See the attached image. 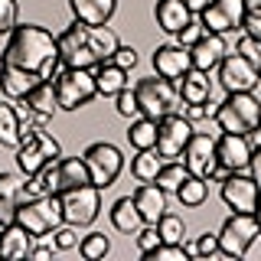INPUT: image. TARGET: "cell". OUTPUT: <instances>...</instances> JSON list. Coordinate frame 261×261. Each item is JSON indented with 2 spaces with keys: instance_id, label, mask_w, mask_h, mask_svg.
I'll use <instances>...</instances> for the list:
<instances>
[{
  "instance_id": "obj_1",
  "label": "cell",
  "mask_w": 261,
  "mask_h": 261,
  "mask_svg": "<svg viewBox=\"0 0 261 261\" xmlns=\"http://www.w3.org/2000/svg\"><path fill=\"white\" fill-rule=\"evenodd\" d=\"M4 65L33 72L39 79H56L62 69V53H59V36H53L39 23H16L10 39L4 46Z\"/></svg>"
},
{
  "instance_id": "obj_2",
  "label": "cell",
  "mask_w": 261,
  "mask_h": 261,
  "mask_svg": "<svg viewBox=\"0 0 261 261\" xmlns=\"http://www.w3.org/2000/svg\"><path fill=\"white\" fill-rule=\"evenodd\" d=\"M13 219L23 228H30L36 239H49V235L65 222V216H62V196L59 193L30 196V199L16 202V216Z\"/></svg>"
},
{
  "instance_id": "obj_3",
  "label": "cell",
  "mask_w": 261,
  "mask_h": 261,
  "mask_svg": "<svg viewBox=\"0 0 261 261\" xmlns=\"http://www.w3.org/2000/svg\"><path fill=\"white\" fill-rule=\"evenodd\" d=\"M212 121L228 134H251L261 124V98L255 92H228L222 105H216Z\"/></svg>"
},
{
  "instance_id": "obj_4",
  "label": "cell",
  "mask_w": 261,
  "mask_h": 261,
  "mask_svg": "<svg viewBox=\"0 0 261 261\" xmlns=\"http://www.w3.org/2000/svg\"><path fill=\"white\" fill-rule=\"evenodd\" d=\"M134 95H137V108H141V114H147V118H153V121L173 114L179 105H183L179 85L173 79H163V75L141 79L134 85Z\"/></svg>"
},
{
  "instance_id": "obj_5",
  "label": "cell",
  "mask_w": 261,
  "mask_h": 261,
  "mask_svg": "<svg viewBox=\"0 0 261 261\" xmlns=\"http://www.w3.org/2000/svg\"><path fill=\"white\" fill-rule=\"evenodd\" d=\"M258 235H261V225H258L255 212H232L222 222V228H219V255L245 258Z\"/></svg>"
},
{
  "instance_id": "obj_6",
  "label": "cell",
  "mask_w": 261,
  "mask_h": 261,
  "mask_svg": "<svg viewBox=\"0 0 261 261\" xmlns=\"http://www.w3.org/2000/svg\"><path fill=\"white\" fill-rule=\"evenodd\" d=\"M56 95H59V108L62 111H79L98 95L95 85V69H69L62 65L56 75Z\"/></svg>"
},
{
  "instance_id": "obj_7",
  "label": "cell",
  "mask_w": 261,
  "mask_h": 261,
  "mask_svg": "<svg viewBox=\"0 0 261 261\" xmlns=\"http://www.w3.org/2000/svg\"><path fill=\"white\" fill-rule=\"evenodd\" d=\"M59 157H62V144L56 141L46 127H33L20 141V147H16V167L27 176H33L36 170H43L46 163H53Z\"/></svg>"
},
{
  "instance_id": "obj_8",
  "label": "cell",
  "mask_w": 261,
  "mask_h": 261,
  "mask_svg": "<svg viewBox=\"0 0 261 261\" xmlns=\"http://www.w3.org/2000/svg\"><path fill=\"white\" fill-rule=\"evenodd\" d=\"M82 160H85L88 173H92V183L101 186V190L114 186V179L121 176V170H124V153L108 141H95L92 147H85Z\"/></svg>"
},
{
  "instance_id": "obj_9",
  "label": "cell",
  "mask_w": 261,
  "mask_h": 261,
  "mask_svg": "<svg viewBox=\"0 0 261 261\" xmlns=\"http://www.w3.org/2000/svg\"><path fill=\"white\" fill-rule=\"evenodd\" d=\"M98 212H101V186L85 183V186H79V190L62 193V216H65V222L85 228V225H92L98 219Z\"/></svg>"
},
{
  "instance_id": "obj_10",
  "label": "cell",
  "mask_w": 261,
  "mask_h": 261,
  "mask_svg": "<svg viewBox=\"0 0 261 261\" xmlns=\"http://www.w3.org/2000/svg\"><path fill=\"white\" fill-rule=\"evenodd\" d=\"M193 137V121L186 114H167L157 121V153L163 160H179Z\"/></svg>"
},
{
  "instance_id": "obj_11",
  "label": "cell",
  "mask_w": 261,
  "mask_h": 261,
  "mask_svg": "<svg viewBox=\"0 0 261 261\" xmlns=\"http://www.w3.org/2000/svg\"><path fill=\"white\" fill-rule=\"evenodd\" d=\"M88 23L72 20L69 27L59 33V53H62V65L69 69H95V53L88 49Z\"/></svg>"
},
{
  "instance_id": "obj_12",
  "label": "cell",
  "mask_w": 261,
  "mask_h": 261,
  "mask_svg": "<svg viewBox=\"0 0 261 261\" xmlns=\"http://www.w3.org/2000/svg\"><path fill=\"white\" fill-rule=\"evenodd\" d=\"M219 82L225 92H255L261 85L258 65L245 59L242 53H225V59L219 62Z\"/></svg>"
},
{
  "instance_id": "obj_13",
  "label": "cell",
  "mask_w": 261,
  "mask_h": 261,
  "mask_svg": "<svg viewBox=\"0 0 261 261\" xmlns=\"http://www.w3.org/2000/svg\"><path fill=\"white\" fill-rule=\"evenodd\" d=\"M245 20V0H209V7L199 13V23L206 27V33H228L242 30Z\"/></svg>"
},
{
  "instance_id": "obj_14",
  "label": "cell",
  "mask_w": 261,
  "mask_h": 261,
  "mask_svg": "<svg viewBox=\"0 0 261 261\" xmlns=\"http://www.w3.org/2000/svg\"><path fill=\"white\" fill-rule=\"evenodd\" d=\"M183 163H186V170H190V176H202V179H209L212 173H216V167H219L216 137L193 130L190 144H186V150H183Z\"/></svg>"
},
{
  "instance_id": "obj_15",
  "label": "cell",
  "mask_w": 261,
  "mask_h": 261,
  "mask_svg": "<svg viewBox=\"0 0 261 261\" xmlns=\"http://www.w3.org/2000/svg\"><path fill=\"white\" fill-rule=\"evenodd\" d=\"M258 196H261V186L255 183L251 173H232L222 183V202L232 212H255L258 209Z\"/></svg>"
},
{
  "instance_id": "obj_16",
  "label": "cell",
  "mask_w": 261,
  "mask_h": 261,
  "mask_svg": "<svg viewBox=\"0 0 261 261\" xmlns=\"http://www.w3.org/2000/svg\"><path fill=\"white\" fill-rule=\"evenodd\" d=\"M190 69H193L190 46H179V43H163V46L153 49V72H157V75L179 82V79H183Z\"/></svg>"
},
{
  "instance_id": "obj_17",
  "label": "cell",
  "mask_w": 261,
  "mask_h": 261,
  "mask_svg": "<svg viewBox=\"0 0 261 261\" xmlns=\"http://www.w3.org/2000/svg\"><path fill=\"white\" fill-rule=\"evenodd\" d=\"M216 153H219V163H222V167H228L232 173H239V170H248L255 147H251L248 134H228V130H222V134L216 137Z\"/></svg>"
},
{
  "instance_id": "obj_18",
  "label": "cell",
  "mask_w": 261,
  "mask_h": 261,
  "mask_svg": "<svg viewBox=\"0 0 261 261\" xmlns=\"http://www.w3.org/2000/svg\"><path fill=\"white\" fill-rule=\"evenodd\" d=\"M225 53H228V39L222 36V33H202L199 43L190 46L193 69H202V72L219 69V62L225 59Z\"/></svg>"
},
{
  "instance_id": "obj_19",
  "label": "cell",
  "mask_w": 261,
  "mask_h": 261,
  "mask_svg": "<svg viewBox=\"0 0 261 261\" xmlns=\"http://www.w3.org/2000/svg\"><path fill=\"white\" fill-rule=\"evenodd\" d=\"M33 242H36V235H33L30 228H23V225L13 219L10 225H4V228H0V258H4V261L30 258Z\"/></svg>"
},
{
  "instance_id": "obj_20",
  "label": "cell",
  "mask_w": 261,
  "mask_h": 261,
  "mask_svg": "<svg viewBox=\"0 0 261 261\" xmlns=\"http://www.w3.org/2000/svg\"><path fill=\"white\" fill-rule=\"evenodd\" d=\"M69 10L88 27H108L111 16L118 13V0H69Z\"/></svg>"
},
{
  "instance_id": "obj_21",
  "label": "cell",
  "mask_w": 261,
  "mask_h": 261,
  "mask_svg": "<svg viewBox=\"0 0 261 261\" xmlns=\"http://www.w3.org/2000/svg\"><path fill=\"white\" fill-rule=\"evenodd\" d=\"M23 101L30 105L33 111H36V118H39V124H49L53 121V114L59 111V95H56V79H43L39 85H33L30 88V95L23 98Z\"/></svg>"
},
{
  "instance_id": "obj_22",
  "label": "cell",
  "mask_w": 261,
  "mask_h": 261,
  "mask_svg": "<svg viewBox=\"0 0 261 261\" xmlns=\"http://www.w3.org/2000/svg\"><path fill=\"white\" fill-rule=\"evenodd\" d=\"M85 183H92V173H88L82 157H59L56 160V193L59 196L69 190H79Z\"/></svg>"
},
{
  "instance_id": "obj_23",
  "label": "cell",
  "mask_w": 261,
  "mask_h": 261,
  "mask_svg": "<svg viewBox=\"0 0 261 261\" xmlns=\"http://www.w3.org/2000/svg\"><path fill=\"white\" fill-rule=\"evenodd\" d=\"M153 20H157V27L163 33L176 36V33L193 20V13H190V7H186V0H157V7H153Z\"/></svg>"
},
{
  "instance_id": "obj_24",
  "label": "cell",
  "mask_w": 261,
  "mask_h": 261,
  "mask_svg": "<svg viewBox=\"0 0 261 261\" xmlns=\"http://www.w3.org/2000/svg\"><path fill=\"white\" fill-rule=\"evenodd\" d=\"M108 216H111V225L118 228V232H124V235H137L147 225L144 216H141V209H137V202H134V196H121V199H114L111 209H108Z\"/></svg>"
},
{
  "instance_id": "obj_25",
  "label": "cell",
  "mask_w": 261,
  "mask_h": 261,
  "mask_svg": "<svg viewBox=\"0 0 261 261\" xmlns=\"http://www.w3.org/2000/svg\"><path fill=\"white\" fill-rule=\"evenodd\" d=\"M134 202H137V209H141L147 225H157L160 216L167 212V193H163L157 183H141L134 190Z\"/></svg>"
},
{
  "instance_id": "obj_26",
  "label": "cell",
  "mask_w": 261,
  "mask_h": 261,
  "mask_svg": "<svg viewBox=\"0 0 261 261\" xmlns=\"http://www.w3.org/2000/svg\"><path fill=\"white\" fill-rule=\"evenodd\" d=\"M39 75H33V72H23V69H13V65H4L0 69V92L4 98H10V101H20V98L30 95L33 85H39Z\"/></svg>"
},
{
  "instance_id": "obj_27",
  "label": "cell",
  "mask_w": 261,
  "mask_h": 261,
  "mask_svg": "<svg viewBox=\"0 0 261 261\" xmlns=\"http://www.w3.org/2000/svg\"><path fill=\"white\" fill-rule=\"evenodd\" d=\"M176 85H179V95H183L186 105H202V101L212 98V79H209V72H202V69H190Z\"/></svg>"
},
{
  "instance_id": "obj_28",
  "label": "cell",
  "mask_w": 261,
  "mask_h": 261,
  "mask_svg": "<svg viewBox=\"0 0 261 261\" xmlns=\"http://www.w3.org/2000/svg\"><path fill=\"white\" fill-rule=\"evenodd\" d=\"M95 85H98V95L105 98H114L118 92L127 88V72L121 65H114L111 59L108 62H98L95 65Z\"/></svg>"
},
{
  "instance_id": "obj_29",
  "label": "cell",
  "mask_w": 261,
  "mask_h": 261,
  "mask_svg": "<svg viewBox=\"0 0 261 261\" xmlns=\"http://www.w3.org/2000/svg\"><path fill=\"white\" fill-rule=\"evenodd\" d=\"M23 141V127H20V114H16V105L7 98L0 101V147H20Z\"/></svg>"
},
{
  "instance_id": "obj_30",
  "label": "cell",
  "mask_w": 261,
  "mask_h": 261,
  "mask_svg": "<svg viewBox=\"0 0 261 261\" xmlns=\"http://www.w3.org/2000/svg\"><path fill=\"white\" fill-rule=\"evenodd\" d=\"M121 39L111 27H92L88 30V49L95 53V62H108L114 53H118Z\"/></svg>"
},
{
  "instance_id": "obj_31",
  "label": "cell",
  "mask_w": 261,
  "mask_h": 261,
  "mask_svg": "<svg viewBox=\"0 0 261 261\" xmlns=\"http://www.w3.org/2000/svg\"><path fill=\"white\" fill-rule=\"evenodd\" d=\"M127 144L134 147V150H150V147H157V121L147 118V114H137L127 127Z\"/></svg>"
},
{
  "instance_id": "obj_32",
  "label": "cell",
  "mask_w": 261,
  "mask_h": 261,
  "mask_svg": "<svg viewBox=\"0 0 261 261\" xmlns=\"http://www.w3.org/2000/svg\"><path fill=\"white\" fill-rule=\"evenodd\" d=\"M163 167V157L157 153V147L150 150H137V157H130V173H134L137 183H153Z\"/></svg>"
},
{
  "instance_id": "obj_33",
  "label": "cell",
  "mask_w": 261,
  "mask_h": 261,
  "mask_svg": "<svg viewBox=\"0 0 261 261\" xmlns=\"http://www.w3.org/2000/svg\"><path fill=\"white\" fill-rule=\"evenodd\" d=\"M206 196H209V179H202V176H186L183 183H179V190H176V199L183 202L186 209L202 206Z\"/></svg>"
},
{
  "instance_id": "obj_34",
  "label": "cell",
  "mask_w": 261,
  "mask_h": 261,
  "mask_svg": "<svg viewBox=\"0 0 261 261\" xmlns=\"http://www.w3.org/2000/svg\"><path fill=\"white\" fill-rule=\"evenodd\" d=\"M186 176H190V170H186L183 160H167V163L160 167V173H157V179H153V183H157L163 193H176L179 183H183Z\"/></svg>"
},
{
  "instance_id": "obj_35",
  "label": "cell",
  "mask_w": 261,
  "mask_h": 261,
  "mask_svg": "<svg viewBox=\"0 0 261 261\" xmlns=\"http://www.w3.org/2000/svg\"><path fill=\"white\" fill-rule=\"evenodd\" d=\"M108 251H111V239L105 232H88L85 239L79 242V255L85 261H101Z\"/></svg>"
},
{
  "instance_id": "obj_36",
  "label": "cell",
  "mask_w": 261,
  "mask_h": 261,
  "mask_svg": "<svg viewBox=\"0 0 261 261\" xmlns=\"http://www.w3.org/2000/svg\"><path fill=\"white\" fill-rule=\"evenodd\" d=\"M141 258H147V261H186V258H190V251H186L183 242H160L157 248H150Z\"/></svg>"
},
{
  "instance_id": "obj_37",
  "label": "cell",
  "mask_w": 261,
  "mask_h": 261,
  "mask_svg": "<svg viewBox=\"0 0 261 261\" xmlns=\"http://www.w3.org/2000/svg\"><path fill=\"white\" fill-rule=\"evenodd\" d=\"M157 232L163 235V242H186V222L179 216H170V212H163V216H160Z\"/></svg>"
},
{
  "instance_id": "obj_38",
  "label": "cell",
  "mask_w": 261,
  "mask_h": 261,
  "mask_svg": "<svg viewBox=\"0 0 261 261\" xmlns=\"http://www.w3.org/2000/svg\"><path fill=\"white\" fill-rule=\"evenodd\" d=\"M53 242H56V248H59V251L79 248V225H72V222H62V225L53 232Z\"/></svg>"
},
{
  "instance_id": "obj_39",
  "label": "cell",
  "mask_w": 261,
  "mask_h": 261,
  "mask_svg": "<svg viewBox=\"0 0 261 261\" xmlns=\"http://www.w3.org/2000/svg\"><path fill=\"white\" fill-rule=\"evenodd\" d=\"M16 16H20L16 0H0V36H10V33H13Z\"/></svg>"
},
{
  "instance_id": "obj_40",
  "label": "cell",
  "mask_w": 261,
  "mask_h": 261,
  "mask_svg": "<svg viewBox=\"0 0 261 261\" xmlns=\"http://www.w3.org/2000/svg\"><path fill=\"white\" fill-rule=\"evenodd\" d=\"M114 108H118L121 118H137L141 114V108H137V95H134V88H124V92H118L114 95Z\"/></svg>"
},
{
  "instance_id": "obj_41",
  "label": "cell",
  "mask_w": 261,
  "mask_h": 261,
  "mask_svg": "<svg viewBox=\"0 0 261 261\" xmlns=\"http://www.w3.org/2000/svg\"><path fill=\"white\" fill-rule=\"evenodd\" d=\"M235 53H242L245 59H251L255 65H261V39H255V36H248V33H245L239 43H235Z\"/></svg>"
},
{
  "instance_id": "obj_42",
  "label": "cell",
  "mask_w": 261,
  "mask_h": 261,
  "mask_svg": "<svg viewBox=\"0 0 261 261\" xmlns=\"http://www.w3.org/2000/svg\"><path fill=\"white\" fill-rule=\"evenodd\" d=\"M160 242H163V235L157 232V225H144L141 232H137V251H141V255H147L150 248H157Z\"/></svg>"
},
{
  "instance_id": "obj_43",
  "label": "cell",
  "mask_w": 261,
  "mask_h": 261,
  "mask_svg": "<svg viewBox=\"0 0 261 261\" xmlns=\"http://www.w3.org/2000/svg\"><path fill=\"white\" fill-rule=\"evenodd\" d=\"M111 62H114V65H121L124 72H130V69H137L141 56H137V49H134V46H118V53L111 56Z\"/></svg>"
},
{
  "instance_id": "obj_44",
  "label": "cell",
  "mask_w": 261,
  "mask_h": 261,
  "mask_svg": "<svg viewBox=\"0 0 261 261\" xmlns=\"http://www.w3.org/2000/svg\"><path fill=\"white\" fill-rule=\"evenodd\" d=\"M202 33H206V27H202L199 20H190L183 30L176 33V43H179V46H193V43H199V36H202Z\"/></svg>"
},
{
  "instance_id": "obj_45",
  "label": "cell",
  "mask_w": 261,
  "mask_h": 261,
  "mask_svg": "<svg viewBox=\"0 0 261 261\" xmlns=\"http://www.w3.org/2000/svg\"><path fill=\"white\" fill-rule=\"evenodd\" d=\"M212 255H219V235L202 232L196 239V258H212Z\"/></svg>"
},
{
  "instance_id": "obj_46",
  "label": "cell",
  "mask_w": 261,
  "mask_h": 261,
  "mask_svg": "<svg viewBox=\"0 0 261 261\" xmlns=\"http://www.w3.org/2000/svg\"><path fill=\"white\" fill-rule=\"evenodd\" d=\"M242 30L248 33V36H255V39H261V7H255V10H245Z\"/></svg>"
},
{
  "instance_id": "obj_47",
  "label": "cell",
  "mask_w": 261,
  "mask_h": 261,
  "mask_svg": "<svg viewBox=\"0 0 261 261\" xmlns=\"http://www.w3.org/2000/svg\"><path fill=\"white\" fill-rule=\"evenodd\" d=\"M212 114H216V108H212L209 101H202V105H186V118L193 121H206V118H212Z\"/></svg>"
},
{
  "instance_id": "obj_48",
  "label": "cell",
  "mask_w": 261,
  "mask_h": 261,
  "mask_svg": "<svg viewBox=\"0 0 261 261\" xmlns=\"http://www.w3.org/2000/svg\"><path fill=\"white\" fill-rule=\"evenodd\" d=\"M13 216H16V199H10V196L0 193V228L10 225V222H13Z\"/></svg>"
},
{
  "instance_id": "obj_49",
  "label": "cell",
  "mask_w": 261,
  "mask_h": 261,
  "mask_svg": "<svg viewBox=\"0 0 261 261\" xmlns=\"http://www.w3.org/2000/svg\"><path fill=\"white\" fill-rule=\"evenodd\" d=\"M56 242H53V235H49V242L46 245H33V251H30V258H36V261H46V258H53L56 255Z\"/></svg>"
},
{
  "instance_id": "obj_50",
  "label": "cell",
  "mask_w": 261,
  "mask_h": 261,
  "mask_svg": "<svg viewBox=\"0 0 261 261\" xmlns=\"http://www.w3.org/2000/svg\"><path fill=\"white\" fill-rule=\"evenodd\" d=\"M248 170H251V176H255V183L261 186V147L255 153H251V163H248Z\"/></svg>"
},
{
  "instance_id": "obj_51",
  "label": "cell",
  "mask_w": 261,
  "mask_h": 261,
  "mask_svg": "<svg viewBox=\"0 0 261 261\" xmlns=\"http://www.w3.org/2000/svg\"><path fill=\"white\" fill-rule=\"evenodd\" d=\"M186 7H190V13H193V16H199V13L209 7V0H186Z\"/></svg>"
},
{
  "instance_id": "obj_52",
  "label": "cell",
  "mask_w": 261,
  "mask_h": 261,
  "mask_svg": "<svg viewBox=\"0 0 261 261\" xmlns=\"http://www.w3.org/2000/svg\"><path fill=\"white\" fill-rule=\"evenodd\" d=\"M248 141H251V147H255V150L261 147V124H258V127H255V130L248 134Z\"/></svg>"
},
{
  "instance_id": "obj_53",
  "label": "cell",
  "mask_w": 261,
  "mask_h": 261,
  "mask_svg": "<svg viewBox=\"0 0 261 261\" xmlns=\"http://www.w3.org/2000/svg\"><path fill=\"white\" fill-rule=\"evenodd\" d=\"M255 216H258V225H261V196H258V209H255Z\"/></svg>"
},
{
  "instance_id": "obj_54",
  "label": "cell",
  "mask_w": 261,
  "mask_h": 261,
  "mask_svg": "<svg viewBox=\"0 0 261 261\" xmlns=\"http://www.w3.org/2000/svg\"><path fill=\"white\" fill-rule=\"evenodd\" d=\"M0 69H4V59H0Z\"/></svg>"
},
{
  "instance_id": "obj_55",
  "label": "cell",
  "mask_w": 261,
  "mask_h": 261,
  "mask_svg": "<svg viewBox=\"0 0 261 261\" xmlns=\"http://www.w3.org/2000/svg\"><path fill=\"white\" fill-rule=\"evenodd\" d=\"M258 75H261V65H258Z\"/></svg>"
}]
</instances>
